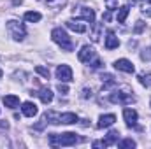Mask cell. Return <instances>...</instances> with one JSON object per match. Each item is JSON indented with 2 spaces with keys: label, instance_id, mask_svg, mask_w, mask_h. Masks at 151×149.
Wrapping results in <instances>:
<instances>
[{
  "label": "cell",
  "instance_id": "1",
  "mask_svg": "<svg viewBox=\"0 0 151 149\" xmlns=\"http://www.w3.org/2000/svg\"><path fill=\"white\" fill-rule=\"evenodd\" d=\"M76 142H79V137L74 132H67V133H51L49 135V146L56 148V146H74Z\"/></svg>",
  "mask_w": 151,
  "mask_h": 149
},
{
  "label": "cell",
  "instance_id": "2",
  "mask_svg": "<svg viewBox=\"0 0 151 149\" xmlns=\"http://www.w3.org/2000/svg\"><path fill=\"white\" fill-rule=\"evenodd\" d=\"M51 39H53L63 51H72V49H74L72 40H70V37L67 35V32H65L63 28H55V30L51 32Z\"/></svg>",
  "mask_w": 151,
  "mask_h": 149
},
{
  "label": "cell",
  "instance_id": "3",
  "mask_svg": "<svg viewBox=\"0 0 151 149\" xmlns=\"http://www.w3.org/2000/svg\"><path fill=\"white\" fill-rule=\"evenodd\" d=\"M113 104H119V105H130L135 102V97L132 95V91L128 90H119V91H114L111 93V98H109Z\"/></svg>",
  "mask_w": 151,
  "mask_h": 149
},
{
  "label": "cell",
  "instance_id": "4",
  "mask_svg": "<svg viewBox=\"0 0 151 149\" xmlns=\"http://www.w3.org/2000/svg\"><path fill=\"white\" fill-rule=\"evenodd\" d=\"M7 32L11 34V37L14 39V40H23V39H25V35H27L25 27H23L19 21H16V19L7 21Z\"/></svg>",
  "mask_w": 151,
  "mask_h": 149
},
{
  "label": "cell",
  "instance_id": "5",
  "mask_svg": "<svg viewBox=\"0 0 151 149\" xmlns=\"http://www.w3.org/2000/svg\"><path fill=\"white\" fill-rule=\"evenodd\" d=\"M77 56H79V62H83V63H90L91 60H95V49H93L91 46H83Z\"/></svg>",
  "mask_w": 151,
  "mask_h": 149
},
{
  "label": "cell",
  "instance_id": "6",
  "mask_svg": "<svg viewBox=\"0 0 151 149\" xmlns=\"http://www.w3.org/2000/svg\"><path fill=\"white\" fill-rule=\"evenodd\" d=\"M56 77L62 81V82H70L72 81V69L69 65H60L56 69Z\"/></svg>",
  "mask_w": 151,
  "mask_h": 149
},
{
  "label": "cell",
  "instance_id": "7",
  "mask_svg": "<svg viewBox=\"0 0 151 149\" xmlns=\"http://www.w3.org/2000/svg\"><path fill=\"white\" fill-rule=\"evenodd\" d=\"M114 67H116L118 70H121V72H127V74H134V72H135V67L132 65V62H128V60H125V58L116 60V62H114Z\"/></svg>",
  "mask_w": 151,
  "mask_h": 149
},
{
  "label": "cell",
  "instance_id": "8",
  "mask_svg": "<svg viewBox=\"0 0 151 149\" xmlns=\"http://www.w3.org/2000/svg\"><path fill=\"white\" fill-rule=\"evenodd\" d=\"M123 117H125V121H127V126H135L137 125V111H134V109H125L123 111Z\"/></svg>",
  "mask_w": 151,
  "mask_h": 149
},
{
  "label": "cell",
  "instance_id": "9",
  "mask_svg": "<svg viewBox=\"0 0 151 149\" xmlns=\"http://www.w3.org/2000/svg\"><path fill=\"white\" fill-rule=\"evenodd\" d=\"M114 121H116V116H114V114H106V116H100V117H99L97 126H99V128H109V126L114 125Z\"/></svg>",
  "mask_w": 151,
  "mask_h": 149
},
{
  "label": "cell",
  "instance_id": "10",
  "mask_svg": "<svg viewBox=\"0 0 151 149\" xmlns=\"http://www.w3.org/2000/svg\"><path fill=\"white\" fill-rule=\"evenodd\" d=\"M119 46V39L116 37V34L114 32H107V37H106V47L107 49H116Z\"/></svg>",
  "mask_w": 151,
  "mask_h": 149
},
{
  "label": "cell",
  "instance_id": "11",
  "mask_svg": "<svg viewBox=\"0 0 151 149\" xmlns=\"http://www.w3.org/2000/svg\"><path fill=\"white\" fill-rule=\"evenodd\" d=\"M21 111H23V114H25L27 117H34V116L37 114V105L32 104V102H25L23 107H21Z\"/></svg>",
  "mask_w": 151,
  "mask_h": 149
},
{
  "label": "cell",
  "instance_id": "12",
  "mask_svg": "<svg viewBox=\"0 0 151 149\" xmlns=\"http://www.w3.org/2000/svg\"><path fill=\"white\" fill-rule=\"evenodd\" d=\"M79 16H81L83 19H86L88 23H93V21H95V11H93V9L81 7V11H79Z\"/></svg>",
  "mask_w": 151,
  "mask_h": 149
},
{
  "label": "cell",
  "instance_id": "13",
  "mask_svg": "<svg viewBox=\"0 0 151 149\" xmlns=\"http://www.w3.org/2000/svg\"><path fill=\"white\" fill-rule=\"evenodd\" d=\"M4 104H5V107H9V109H16V107L19 105V98H18L16 95H5V97H4Z\"/></svg>",
  "mask_w": 151,
  "mask_h": 149
},
{
  "label": "cell",
  "instance_id": "14",
  "mask_svg": "<svg viewBox=\"0 0 151 149\" xmlns=\"http://www.w3.org/2000/svg\"><path fill=\"white\" fill-rule=\"evenodd\" d=\"M67 28L74 30L77 34H84V32H86V25H83V23H79V21H74V19H69V21H67Z\"/></svg>",
  "mask_w": 151,
  "mask_h": 149
},
{
  "label": "cell",
  "instance_id": "15",
  "mask_svg": "<svg viewBox=\"0 0 151 149\" xmlns=\"http://www.w3.org/2000/svg\"><path fill=\"white\" fill-rule=\"evenodd\" d=\"M37 95H39V98L42 100V104H49L53 100V93H51L49 88H40V91H39Z\"/></svg>",
  "mask_w": 151,
  "mask_h": 149
},
{
  "label": "cell",
  "instance_id": "16",
  "mask_svg": "<svg viewBox=\"0 0 151 149\" xmlns=\"http://www.w3.org/2000/svg\"><path fill=\"white\" fill-rule=\"evenodd\" d=\"M118 139H119V132H116V130L109 132V133H107V137H106V140H102V142H104V148L116 144V142H118Z\"/></svg>",
  "mask_w": 151,
  "mask_h": 149
},
{
  "label": "cell",
  "instance_id": "17",
  "mask_svg": "<svg viewBox=\"0 0 151 149\" xmlns=\"http://www.w3.org/2000/svg\"><path fill=\"white\" fill-rule=\"evenodd\" d=\"M60 123H65V125L77 123V116H76L74 112H65V114H60Z\"/></svg>",
  "mask_w": 151,
  "mask_h": 149
},
{
  "label": "cell",
  "instance_id": "18",
  "mask_svg": "<svg viewBox=\"0 0 151 149\" xmlns=\"http://www.w3.org/2000/svg\"><path fill=\"white\" fill-rule=\"evenodd\" d=\"M40 12H35V11H28V12H25V19L27 21H30V23H37L40 21Z\"/></svg>",
  "mask_w": 151,
  "mask_h": 149
},
{
  "label": "cell",
  "instance_id": "19",
  "mask_svg": "<svg viewBox=\"0 0 151 149\" xmlns=\"http://www.w3.org/2000/svg\"><path fill=\"white\" fill-rule=\"evenodd\" d=\"M128 5H123V7H119V11H118V23H125V19H127V16H128Z\"/></svg>",
  "mask_w": 151,
  "mask_h": 149
},
{
  "label": "cell",
  "instance_id": "20",
  "mask_svg": "<svg viewBox=\"0 0 151 149\" xmlns=\"http://www.w3.org/2000/svg\"><path fill=\"white\" fill-rule=\"evenodd\" d=\"M139 82H141L144 88L151 90V74H141L139 75Z\"/></svg>",
  "mask_w": 151,
  "mask_h": 149
},
{
  "label": "cell",
  "instance_id": "21",
  "mask_svg": "<svg viewBox=\"0 0 151 149\" xmlns=\"http://www.w3.org/2000/svg\"><path fill=\"white\" fill-rule=\"evenodd\" d=\"M100 79H102V82H104V88H109V86H114V84H116V82H114V77L111 74H104Z\"/></svg>",
  "mask_w": 151,
  "mask_h": 149
},
{
  "label": "cell",
  "instance_id": "22",
  "mask_svg": "<svg viewBox=\"0 0 151 149\" xmlns=\"http://www.w3.org/2000/svg\"><path fill=\"white\" fill-rule=\"evenodd\" d=\"M118 146H119V149H132V148H135V140H132V139H125V140H121Z\"/></svg>",
  "mask_w": 151,
  "mask_h": 149
},
{
  "label": "cell",
  "instance_id": "23",
  "mask_svg": "<svg viewBox=\"0 0 151 149\" xmlns=\"http://www.w3.org/2000/svg\"><path fill=\"white\" fill-rule=\"evenodd\" d=\"M47 5H51V7H62L63 4H65V0H44Z\"/></svg>",
  "mask_w": 151,
  "mask_h": 149
},
{
  "label": "cell",
  "instance_id": "24",
  "mask_svg": "<svg viewBox=\"0 0 151 149\" xmlns=\"http://www.w3.org/2000/svg\"><path fill=\"white\" fill-rule=\"evenodd\" d=\"M35 72H37V74H40V75H44L46 79L49 77V70H47V69H44V67H40V65H37V67H35Z\"/></svg>",
  "mask_w": 151,
  "mask_h": 149
},
{
  "label": "cell",
  "instance_id": "25",
  "mask_svg": "<svg viewBox=\"0 0 151 149\" xmlns=\"http://www.w3.org/2000/svg\"><path fill=\"white\" fill-rule=\"evenodd\" d=\"M106 5L109 11H114V9H118V0H106Z\"/></svg>",
  "mask_w": 151,
  "mask_h": 149
},
{
  "label": "cell",
  "instance_id": "26",
  "mask_svg": "<svg viewBox=\"0 0 151 149\" xmlns=\"http://www.w3.org/2000/svg\"><path fill=\"white\" fill-rule=\"evenodd\" d=\"M142 14L146 16V18H151V4H146V5H142Z\"/></svg>",
  "mask_w": 151,
  "mask_h": 149
},
{
  "label": "cell",
  "instance_id": "27",
  "mask_svg": "<svg viewBox=\"0 0 151 149\" xmlns=\"http://www.w3.org/2000/svg\"><path fill=\"white\" fill-rule=\"evenodd\" d=\"M58 91H60L62 95H67V93H69V88H67L65 84H62V82H60V84H58Z\"/></svg>",
  "mask_w": 151,
  "mask_h": 149
},
{
  "label": "cell",
  "instance_id": "28",
  "mask_svg": "<svg viewBox=\"0 0 151 149\" xmlns=\"http://www.w3.org/2000/svg\"><path fill=\"white\" fill-rule=\"evenodd\" d=\"M144 28V23L142 21H137V25H135V32H141Z\"/></svg>",
  "mask_w": 151,
  "mask_h": 149
},
{
  "label": "cell",
  "instance_id": "29",
  "mask_svg": "<svg viewBox=\"0 0 151 149\" xmlns=\"http://www.w3.org/2000/svg\"><path fill=\"white\" fill-rule=\"evenodd\" d=\"M90 97H91V91L84 88V90H83V98H90Z\"/></svg>",
  "mask_w": 151,
  "mask_h": 149
},
{
  "label": "cell",
  "instance_id": "30",
  "mask_svg": "<svg viewBox=\"0 0 151 149\" xmlns=\"http://www.w3.org/2000/svg\"><path fill=\"white\" fill-rule=\"evenodd\" d=\"M141 58H142V60H151V53H146V51H144V53L141 54Z\"/></svg>",
  "mask_w": 151,
  "mask_h": 149
},
{
  "label": "cell",
  "instance_id": "31",
  "mask_svg": "<svg viewBox=\"0 0 151 149\" xmlns=\"http://www.w3.org/2000/svg\"><path fill=\"white\" fill-rule=\"evenodd\" d=\"M104 19H106V21H109V19H111V11H107V12L104 14Z\"/></svg>",
  "mask_w": 151,
  "mask_h": 149
},
{
  "label": "cell",
  "instance_id": "32",
  "mask_svg": "<svg viewBox=\"0 0 151 149\" xmlns=\"http://www.w3.org/2000/svg\"><path fill=\"white\" fill-rule=\"evenodd\" d=\"M7 126H9V125H7L5 121H2V123H0V128H7Z\"/></svg>",
  "mask_w": 151,
  "mask_h": 149
},
{
  "label": "cell",
  "instance_id": "33",
  "mask_svg": "<svg viewBox=\"0 0 151 149\" xmlns=\"http://www.w3.org/2000/svg\"><path fill=\"white\" fill-rule=\"evenodd\" d=\"M0 77H2V70H0Z\"/></svg>",
  "mask_w": 151,
  "mask_h": 149
},
{
  "label": "cell",
  "instance_id": "34",
  "mask_svg": "<svg viewBox=\"0 0 151 149\" xmlns=\"http://www.w3.org/2000/svg\"><path fill=\"white\" fill-rule=\"evenodd\" d=\"M150 105H151V104H150Z\"/></svg>",
  "mask_w": 151,
  "mask_h": 149
},
{
  "label": "cell",
  "instance_id": "35",
  "mask_svg": "<svg viewBox=\"0 0 151 149\" xmlns=\"http://www.w3.org/2000/svg\"><path fill=\"white\" fill-rule=\"evenodd\" d=\"M150 2H151V0H150Z\"/></svg>",
  "mask_w": 151,
  "mask_h": 149
}]
</instances>
